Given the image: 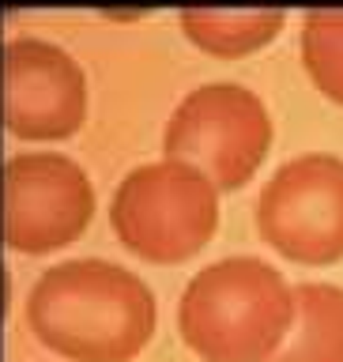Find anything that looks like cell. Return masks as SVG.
<instances>
[{
  "label": "cell",
  "instance_id": "3957f363",
  "mask_svg": "<svg viewBox=\"0 0 343 362\" xmlns=\"http://www.w3.org/2000/svg\"><path fill=\"white\" fill-rule=\"evenodd\" d=\"M113 234L151 264H181L211 242L219 226V185L181 158L129 170L110 200Z\"/></svg>",
  "mask_w": 343,
  "mask_h": 362
},
{
  "label": "cell",
  "instance_id": "9c48e42d",
  "mask_svg": "<svg viewBox=\"0 0 343 362\" xmlns=\"http://www.w3.org/2000/svg\"><path fill=\"white\" fill-rule=\"evenodd\" d=\"M268 362H343V287L306 279L294 287V325Z\"/></svg>",
  "mask_w": 343,
  "mask_h": 362
},
{
  "label": "cell",
  "instance_id": "52a82bcc",
  "mask_svg": "<svg viewBox=\"0 0 343 362\" xmlns=\"http://www.w3.org/2000/svg\"><path fill=\"white\" fill-rule=\"evenodd\" d=\"M87 113V79L57 42L8 38L0 45V121L19 140H64Z\"/></svg>",
  "mask_w": 343,
  "mask_h": 362
},
{
  "label": "cell",
  "instance_id": "5b68a950",
  "mask_svg": "<svg viewBox=\"0 0 343 362\" xmlns=\"http://www.w3.org/2000/svg\"><path fill=\"white\" fill-rule=\"evenodd\" d=\"M95 215L87 170L61 151H16L0 163V242L16 253H53Z\"/></svg>",
  "mask_w": 343,
  "mask_h": 362
},
{
  "label": "cell",
  "instance_id": "ba28073f",
  "mask_svg": "<svg viewBox=\"0 0 343 362\" xmlns=\"http://www.w3.org/2000/svg\"><path fill=\"white\" fill-rule=\"evenodd\" d=\"M192 45L215 57H242L279 34L287 11L279 4H185L178 11Z\"/></svg>",
  "mask_w": 343,
  "mask_h": 362
},
{
  "label": "cell",
  "instance_id": "7a4b0ae2",
  "mask_svg": "<svg viewBox=\"0 0 343 362\" xmlns=\"http://www.w3.org/2000/svg\"><path fill=\"white\" fill-rule=\"evenodd\" d=\"M294 325V287L249 253L204 264L178 302V332L204 362H268Z\"/></svg>",
  "mask_w": 343,
  "mask_h": 362
},
{
  "label": "cell",
  "instance_id": "30bf717a",
  "mask_svg": "<svg viewBox=\"0 0 343 362\" xmlns=\"http://www.w3.org/2000/svg\"><path fill=\"white\" fill-rule=\"evenodd\" d=\"M302 64L317 90L343 106V4H313L302 16Z\"/></svg>",
  "mask_w": 343,
  "mask_h": 362
},
{
  "label": "cell",
  "instance_id": "8992f818",
  "mask_svg": "<svg viewBox=\"0 0 343 362\" xmlns=\"http://www.w3.org/2000/svg\"><path fill=\"white\" fill-rule=\"evenodd\" d=\"M257 230L294 264L343 260V158L332 151L287 158L257 197Z\"/></svg>",
  "mask_w": 343,
  "mask_h": 362
},
{
  "label": "cell",
  "instance_id": "277c9868",
  "mask_svg": "<svg viewBox=\"0 0 343 362\" xmlns=\"http://www.w3.org/2000/svg\"><path fill=\"white\" fill-rule=\"evenodd\" d=\"M272 147V113L253 87L211 79L192 87L174 106L163 132L166 158L204 170L219 192L242 189Z\"/></svg>",
  "mask_w": 343,
  "mask_h": 362
},
{
  "label": "cell",
  "instance_id": "6da1fadb",
  "mask_svg": "<svg viewBox=\"0 0 343 362\" xmlns=\"http://www.w3.org/2000/svg\"><path fill=\"white\" fill-rule=\"evenodd\" d=\"M27 321L72 362H129L155 336V294L124 264L76 257L45 268L27 294Z\"/></svg>",
  "mask_w": 343,
  "mask_h": 362
}]
</instances>
